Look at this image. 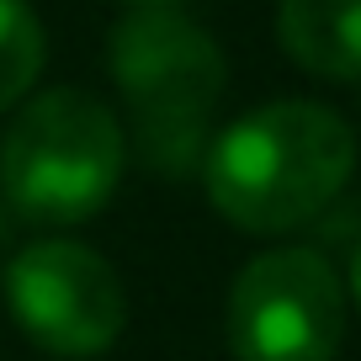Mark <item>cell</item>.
Masks as SVG:
<instances>
[{"instance_id": "8", "label": "cell", "mask_w": 361, "mask_h": 361, "mask_svg": "<svg viewBox=\"0 0 361 361\" xmlns=\"http://www.w3.org/2000/svg\"><path fill=\"white\" fill-rule=\"evenodd\" d=\"M128 6H133V11H176L180 0H128Z\"/></svg>"}, {"instance_id": "1", "label": "cell", "mask_w": 361, "mask_h": 361, "mask_svg": "<svg viewBox=\"0 0 361 361\" xmlns=\"http://www.w3.org/2000/svg\"><path fill=\"white\" fill-rule=\"evenodd\" d=\"M356 170V133L314 102H271L239 117L202 159L213 207L250 234L319 218Z\"/></svg>"}, {"instance_id": "2", "label": "cell", "mask_w": 361, "mask_h": 361, "mask_svg": "<svg viewBox=\"0 0 361 361\" xmlns=\"http://www.w3.org/2000/svg\"><path fill=\"white\" fill-rule=\"evenodd\" d=\"M106 69L128 96L149 165L186 170L224 96V54L180 11H128L106 37Z\"/></svg>"}, {"instance_id": "6", "label": "cell", "mask_w": 361, "mask_h": 361, "mask_svg": "<svg viewBox=\"0 0 361 361\" xmlns=\"http://www.w3.org/2000/svg\"><path fill=\"white\" fill-rule=\"evenodd\" d=\"M276 37L324 80H361V0H282Z\"/></svg>"}, {"instance_id": "3", "label": "cell", "mask_w": 361, "mask_h": 361, "mask_svg": "<svg viewBox=\"0 0 361 361\" xmlns=\"http://www.w3.org/2000/svg\"><path fill=\"white\" fill-rule=\"evenodd\" d=\"M123 176V128L90 90H48L0 144V186L37 224H80Z\"/></svg>"}, {"instance_id": "7", "label": "cell", "mask_w": 361, "mask_h": 361, "mask_svg": "<svg viewBox=\"0 0 361 361\" xmlns=\"http://www.w3.org/2000/svg\"><path fill=\"white\" fill-rule=\"evenodd\" d=\"M43 69V27L27 0H0V112L32 90Z\"/></svg>"}, {"instance_id": "5", "label": "cell", "mask_w": 361, "mask_h": 361, "mask_svg": "<svg viewBox=\"0 0 361 361\" xmlns=\"http://www.w3.org/2000/svg\"><path fill=\"white\" fill-rule=\"evenodd\" d=\"M6 303L32 345L54 356H102L128 319L117 271L96 250L43 239L27 245L6 271Z\"/></svg>"}, {"instance_id": "4", "label": "cell", "mask_w": 361, "mask_h": 361, "mask_svg": "<svg viewBox=\"0 0 361 361\" xmlns=\"http://www.w3.org/2000/svg\"><path fill=\"white\" fill-rule=\"evenodd\" d=\"M345 335V293L319 250H266L234 282L228 350L234 361H335Z\"/></svg>"}, {"instance_id": "9", "label": "cell", "mask_w": 361, "mask_h": 361, "mask_svg": "<svg viewBox=\"0 0 361 361\" xmlns=\"http://www.w3.org/2000/svg\"><path fill=\"white\" fill-rule=\"evenodd\" d=\"M350 298L361 303V250H356V260H350Z\"/></svg>"}]
</instances>
